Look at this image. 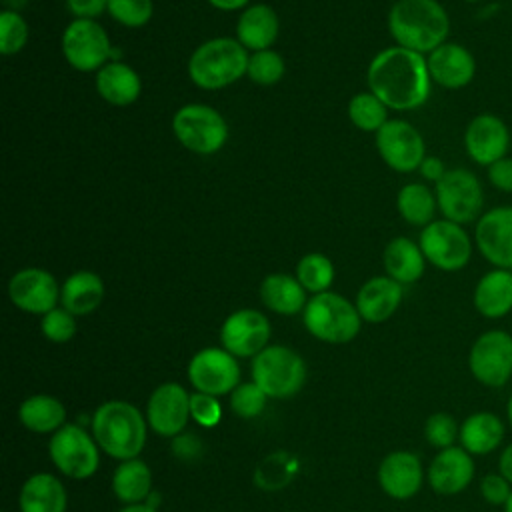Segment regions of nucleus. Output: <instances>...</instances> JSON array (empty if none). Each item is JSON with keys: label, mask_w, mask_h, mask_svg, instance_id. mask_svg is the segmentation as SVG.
<instances>
[{"label": "nucleus", "mask_w": 512, "mask_h": 512, "mask_svg": "<svg viewBox=\"0 0 512 512\" xmlns=\"http://www.w3.org/2000/svg\"><path fill=\"white\" fill-rule=\"evenodd\" d=\"M96 92L104 102L124 108L140 98L142 78L126 62L114 60L96 72Z\"/></svg>", "instance_id": "obj_26"}, {"label": "nucleus", "mask_w": 512, "mask_h": 512, "mask_svg": "<svg viewBox=\"0 0 512 512\" xmlns=\"http://www.w3.org/2000/svg\"><path fill=\"white\" fill-rule=\"evenodd\" d=\"M438 210L456 224L476 222L484 212V190L476 174L466 168H448L434 184Z\"/></svg>", "instance_id": "obj_8"}, {"label": "nucleus", "mask_w": 512, "mask_h": 512, "mask_svg": "<svg viewBox=\"0 0 512 512\" xmlns=\"http://www.w3.org/2000/svg\"><path fill=\"white\" fill-rule=\"evenodd\" d=\"M172 452L182 460H194L202 452V442L194 434H178L174 436Z\"/></svg>", "instance_id": "obj_47"}, {"label": "nucleus", "mask_w": 512, "mask_h": 512, "mask_svg": "<svg viewBox=\"0 0 512 512\" xmlns=\"http://www.w3.org/2000/svg\"><path fill=\"white\" fill-rule=\"evenodd\" d=\"M104 298V282L96 272H72L60 286V306L74 316L92 314Z\"/></svg>", "instance_id": "obj_29"}, {"label": "nucleus", "mask_w": 512, "mask_h": 512, "mask_svg": "<svg viewBox=\"0 0 512 512\" xmlns=\"http://www.w3.org/2000/svg\"><path fill=\"white\" fill-rule=\"evenodd\" d=\"M172 134L190 152L208 156L216 154L228 140L224 116L202 102L180 106L172 116Z\"/></svg>", "instance_id": "obj_6"}, {"label": "nucleus", "mask_w": 512, "mask_h": 512, "mask_svg": "<svg viewBox=\"0 0 512 512\" xmlns=\"http://www.w3.org/2000/svg\"><path fill=\"white\" fill-rule=\"evenodd\" d=\"M4 2V10H14V12H20L26 4H28V0H2Z\"/></svg>", "instance_id": "obj_52"}, {"label": "nucleus", "mask_w": 512, "mask_h": 512, "mask_svg": "<svg viewBox=\"0 0 512 512\" xmlns=\"http://www.w3.org/2000/svg\"><path fill=\"white\" fill-rule=\"evenodd\" d=\"M478 490L486 504L504 508V504L508 502V498L512 494V484L500 472H490L480 478Z\"/></svg>", "instance_id": "obj_44"}, {"label": "nucleus", "mask_w": 512, "mask_h": 512, "mask_svg": "<svg viewBox=\"0 0 512 512\" xmlns=\"http://www.w3.org/2000/svg\"><path fill=\"white\" fill-rule=\"evenodd\" d=\"M10 302L28 314H40L54 310L60 302V284L44 268L28 266L18 270L8 282Z\"/></svg>", "instance_id": "obj_15"}, {"label": "nucleus", "mask_w": 512, "mask_h": 512, "mask_svg": "<svg viewBox=\"0 0 512 512\" xmlns=\"http://www.w3.org/2000/svg\"><path fill=\"white\" fill-rule=\"evenodd\" d=\"M280 20L272 6L256 2L246 6L236 22V40L250 52L268 50L276 42Z\"/></svg>", "instance_id": "obj_24"}, {"label": "nucleus", "mask_w": 512, "mask_h": 512, "mask_svg": "<svg viewBox=\"0 0 512 512\" xmlns=\"http://www.w3.org/2000/svg\"><path fill=\"white\" fill-rule=\"evenodd\" d=\"M420 174H422V178L424 180H428V182H438V180H442V176L446 174V166H444V162L438 158V156H426L424 160H422V164H420Z\"/></svg>", "instance_id": "obj_48"}, {"label": "nucleus", "mask_w": 512, "mask_h": 512, "mask_svg": "<svg viewBox=\"0 0 512 512\" xmlns=\"http://www.w3.org/2000/svg\"><path fill=\"white\" fill-rule=\"evenodd\" d=\"M506 420H508V424L512 428V392H510V396L506 400Z\"/></svg>", "instance_id": "obj_53"}, {"label": "nucleus", "mask_w": 512, "mask_h": 512, "mask_svg": "<svg viewBox=\"0 0 512 512\" xmlns=\"http://www.w3.org/2000/svg\"><path fill=\"white\" fill-rule=\"evenodd\" d=\"M190 416L200 426L212 428L222 418V406L216 396H210L204 392H194V394H190Z\"/></svg>", "instance_id": "obj_43"}, {"label": "nucleus", "mask_w": 512, "mask_h": 512, "mask_svg": "<svg viewBox=\"0 0 512 512\" xmlns=\"http://www.w3.org/2000/svg\"><path fill=\"white\" fill-rule=\"evenodd\" d=\"M252 382L270 398H288L304 386L306 364L292 348L272 344L252 358Z\"/></svg>", "instance_id": "obj_7"}, {"label": "nucleus", "mask_w": 512, "mask_h": 512, "mask_svg": "<svg viewBox=\"0 0 512 512\" xmlns=\"http://www.w3.org/2000/svg\"><path fill=\"white\" fill-rule=\"evenodd\" d=\"M468 370L486 388H502L512 378V334L502 328L482 332L470 346Z\"/></svg>", "instance_id": "obj_10"}, {"label": "nucleus", "mask_w": 512, "mask_h": 512, "mask_svg": "<svg viewBox=\"0 0 512 512\" xmlns=\"http://www.w3.org/2000/svg\"><path fill=\"white\" fill-rule=\"evenodd\" d=\"M432 82L446 90L468 86L476 74V60L468 48L456 42H444L426 54Z\"/></svg>", "instance_id": "obj_21"}, {"label": "nucleus", "mask_w": 512, "mask_h": 512, "mask_svg": "<svg viewBox=\"0 0 512 512\" xmlns=\"http://www.w3.org/2000/svg\"><path fill=\"white\" fill-rule=\"evenodd\" d=\"M302 322L314 338L328 344H346L360 332L362 316L356 304L328 290L308 298Z\"/></svg>", "instance_id": "obj_5"}, {"label": "nucleus", "mask_w": 512, "mask_h": 512, "mask_svg": "<svg viewBox=\"0 0 512 512\" xmlns=\"http://www.w3.org/2000/svg\"><path fill=\"white\" fill-rule=\"evenodd\" d=\"M388 30L396 46L430 54L446 42L450 18L438 0H396L388 12Z\"/></svg>", "instance_id": "obj_2"}, {"label": "nucleus", "mask_w": 512, "mask_h": 512, "mask_svg": "<svg viewBox=\"0 0 512 512\" xmlns=\"http://www.w3.org/2000/svg\"><path fill=\"white\" fill-rule=\"evenodd\" d=\"M506 436L504 420L490 410H478L460 424V446L472 456H486L502 448Z\"/></svg>", "instance_id": "obj_25"}, {"label": "nucleus", "mask_w": 512, "mask_h": 512, "mask_svg": "<svg viewBox=\"0 0 512 512\" xmlns=\"http://www.w3.org/2000/svg\"><path fill=\"white\" fill-rule=\"evenodd\" d=\"M68 496L64 484L48 474H32L20 490V510L22 512H66Z\"/></svg>", "instance_id": "obj_31"}, {"label": "nucleus", "mask_w": 512, "mask_h": 512, "mask_svg": "<svg viewBox=\"0 0 512 512\" xmlns=\"http://www.w3.org/2000/svg\"><path fill=\"white\" fill-rule=\"evenodd\" d=\"M424 470L414 452H390L378 466V484L394 500H408L422 488Z\"/></svg>", "instance_id": "obj_22"}, {"label": "nucleus", "mask_w": 512, "mask_h": 512, "mask_svg": "<svg viewBox=\"0 0 512 512\" xmlns=\"http://www.w3.org/2000/svg\"><path fill=\"white\" fill-rule=\"evenodd\" d=\"M510 146V130L496 114L474 116L464 130L466 154L480 166H490L504 158Z\"/></svg>", "instance_id": "obj_19"}, {"label": "nucleus", "mask_w": 512, "mask_h": 512, "mask_svg": "<svg viewBox=\"0 0 512 512\" xmlns=\"http://www.w3.org/2000/svg\"><path fill=\"white\" fill-rule=\"evenodd\" d=\"M402 296H404L402 284L384 274V276H374L366 280L360 286L354 304L362 320L370 324H380L398 310V306L402 304Z\"/></svg>", "instance_id": "obj_23"}, {"label": "nucleus", "mask_w": 512, "mask_h": 512, "mask_svg": "<svg viewBox=\"0 0 512 512\" xmlns=\"http://www.w3.org/2000/svg\"><path fill=\"white\" fill-rule=\"evenodd\" d=\"M490 184L506 194H512V158L504 156L488 166Z\"/></svg>", "instance_id": "obj_45"}, {"label": "nucleus", "mask_w": 512, "mask_h": 512, "mask_svg": "<svg viewBox=\"0 0 512 512\" xmlns=\"http://www.w3.org/2000/svg\"><path fill=\"white\" fill-rule=\"evenodd\" d=\"M474 244L494 266L512 270V206H496L476 220Z\"/></svg>", "instance_id": "obj_17"}, {"label": "nucleus", "mask_w": 512, "mask_h": 512, "mask_svg": "<svg viewBox=\"0 0 512 512\" xmlns=\"http://www.w3.org/2000/svg\"><path fill=\"white\" fill-rule=\"evenodd\" d=\"M270 332V320L262 312L254 308H240L224 320L220 328V342L222 348L236 358H254L268 346Z\"/></svg>", "instance_id": "obj_16"}, {"label": "nucleus", "mask_w": 512, "mask_h": 512, "mask_svg": "<svg viewBox=\"0 0 512 512\" xmlns=\"http://www.w3.org/2000/svg\"><path fill=\"white\" fill-rule=\"evenodd\" d=\"M284 74H286V62L280 52L272 48L250 52L248 66H246V76L250 82L258 86H272V84H278L284 78Z\"/></svg>", "instance_id": "obj_37"}, {"label": "nucleus", "mask_w": 512, "mask_h": 512, "mask_svg": "<svg viewBox=\"0 0 512 512\" xmlns=\"http://www.w3.org/2000/svg\"><path fill=\"white\" fill-rule=\"evenodd\" d=\"M396 208L404 222L424 228L430 222H434L438 202H436V194L426 184L410 182L398 190Z\"/></svg>", "instance_id": "obj_34"}, {"label": "nucleus", "mask_w": 512, "mask_h": 512, "mask_svg": "<svg viewBox=\"0 0 512 512\" xmlns=\"http://www.w3.org/2000/svg\"><path fill=\"white\" fill-rule=\"evenodd\" d=\"M504 512H512V494H510V498H508V502L504 504Z\"/></svg>", "instance_id": "obj_54"}, {"label": "nucleus", "mask_w": 512, "mask_h": 512, "mask_svg": "<svg viewBox=\"0 0 512 512\" xmlns=\"http://www.w3.org/2000/svg\"><path fill=\"white\" fill-rule=\"evenodd\" d=\"M474 308L488 320L504 318L512 312V270L492 268L474 286Z\"/></svg>", "instance_id": "obj_27"}, {"label": "nucleus", "mask_w": 512, "mask_h": 512, "mask_svg": "<svg viewBox=\"0 0 512 512\" xmlns=\"http://www.w3.org/2000/svg\"><path fill=\"white\" fill-rule=\"evenodd\" d=\"M208 4L222 12H234V10H240V8L244 10L246 6H250L252 0H208Z\"/></svg>", "instance_id": "obj_50"}, {"label": "nucleus", "mask_w": 512, "mask_h": 512, "mask_svg": "<svg viewBox=\"0 0 512 512\" xmlns=\"http://www.w3.org/2000/svg\"><path fill=\"white\" fill-rule=\"evenodd\" d=\"M306 290L298 282L296 276L284 274V272H274L268 274L260 282V300L262 304L282 316H292L298 314L306 308Z\"/></svg>", "instance_id": "obj_30"}, {"label": "nucleus", "mask_w": 512, "mask_h": 512, "mask_svg": "<svg viewBox=\"0 0 512 512\" xmlns=\"http://www.w3.org/2000/svg\"><path fill=\"white\" fill-rule=\"evenodd\" d=\"M348 118L362 132H378L390 118L388 106L374 92H358L348 102Z\"/></svg>", "instance_id": "obj_36"}, {"label": "nucleus", "mask_w": 512, "mask_h": 512, "mask_svg": "<svg viewBox=\"0 0 512 512\" xmlns=\"http://www.w3.org/2000/svg\"><path fill=\"white\" fill-rule=\"evenodd\" d=\"M188 380L196 392L218 398L238 386L240 366L236 356L224 348H202L188 362Z\"/></svg>", "instance_id": "obj_13"}, {"label": "nucleus", "mask_w": 512, "mask_h": 512, "mask_svg": "<svg viewBox=\"0 0 512 512\" xmlns=\"http://www.w3.org/2000/svg\"><path fill=\"white\" fill-rule=\"evenodd\" d=\"M294 276L304 286V290L314 296L320 292H328V288L334 282L336 268H334V262L326 254L308 252L298 260Z\"/></svg>", "instance_id": "obj_35"}, {"label": "nucleus", "mask_w": 512, "mask_h": 512, "mask_svg": "<svg viewBox=\"0 0 512 512\" xmlns=\"http://www.w3.org/2000/svg\"><path fill=\"white\" fill-rule=\"evenodd\" d=\"M266 392L256 382L238 384L230 396V408L240 418H256L266 408Z\"/></svg>", "instance_id": "obj_41"}, {"label": "nucleus", "mask_w": 512, "mask_h": 512, "mask_svg": "<svg viewBox=\"0 0 512 512\" xmlns=\"http://www.w3.org/2000/svg\"><path fill=\"white\" fill-rule=\"evenodd\" d=\"M424 438L438 450L456 446V440L460 438V424L448 412H434L424 422Z\"/></svg>", "instance_id": "obj_39"}, {"label": "nucleus", "mask_w": 512, "mask_h": 512, "mask_svg": "<svg viewBox=\"0 0 512 512\" xmlns=\"http://www.w3.org/2000/svg\"><path fill=\"white\" fill-rule=\"evenodd\" d=\"M112 54L108 32L96 20L74 18L62 32V56L78 72H98Z\"/></svg>", "instance_id": "obj_12"}, {"label": "nucleus", "mask_w": 512, "mask_h": 512, "mask_svg": "<svg viewBox=\"0 0 512 512\" xmlns=\"http://www.w3.org/2000/svg\"><path fill=\"white\" fill-rule=\"evenodd\" d=\"M376 150L392 170L402 174L418 170L426 158L422 134L406 120H388L376 132Z\"/></svg>", "instance_id": "obj_14"}, {"label": "nucleus", "mask_w": 512, "mask_h": 512, "mask_svg": "<svg viewBox=\"0 0 512 512\" xmlns=\"http://www.w3.org/2000/svg\"><path fill=\"white\" fill-rule=\"evenodd\" d=\"M368 90L374 92L388 110H416L430 96V72L424 54L402 46L380 50L368 64Z\"/></svg>", "instance_id": "obj_1"}, {"label": "nucleus", "mask_w": 512, "mask_h": 512, "mask_svg": "<svg viewBox=\"0 0 512 512\" xmlns=\"http://www.w3.org/2000/svg\"><path fill=\"white\" fill-rule=\"evenodd\" d=\"M120 512H156V508L148 502H142V504H126Z\"/></svg>", "instance_id": "obj_51"}, {"label": "nucleus", "mask_w": 512, "mask_h": 512, "mask_svg": "<svg viewBox=\"0 0 512 512\" xmlns=\"http://www.w3.org/2000/svg\"><path fill=\"white\" fill-rule=\"evenodd\" d=\"M106 12L126 28H142L150 22L154 6L152 0H108Z\"/></svg>", "instance_id": "obj_40"}, {"label": "nucleus", "mask_w": 512, "mask_h": 512, "mask_svg": "<svg viewBox=\"0 0 512 512\" xmlns=\"http://www.w3.org/2000/svg\"><path fill=\"white\" fill-rule=\"evenodd\" d=\"M142 412L126 400H108L92 414V436L102 452L116 460L136 458L146 444Z\"/></svg>", "instance_id": "obj_3"}, {"label": "nucleus", "mask_w": 512, "mask_h": 512, "mask_svg": "<svg viewBox=\"0 0 512 512\" xmlns=\"http://www.w3.org/2000/svg\"><path fill=\"white\" fill-rule=\"evenodd\" d=\"M18 418L24 428L36 434H54L66 424V408L58 398L50 394H34L20 404Z\"/></svg>", "instance_id": "obj_32"}, {"label": "nucleus", "mask_w": 512, "mask_h": 512, "mask_svg": "<svg viewBox=\"0 0 512 512\" xmlns=\"http://www.w3.org/2000/svg\"><path fill=\"white\" fill-rule=\"evenodd\" d=\"M462 2H480V0H462Z\"/></svg>", "instance_id": "obj_55"}, {"label": "nucleus", "mask_w": 512, "mask_h": 512, "mask_svg": "<svg viewBox=\"0 0 512 512\" xmlns=\"http://www.w3.org/2000/svg\"><path fill=\"white\" fill-rule=\"evenodd\" d=\"M152 490V472L150 468L138 460H122L112 476V492L124 504H142L148 500Z\"/></svg>", "instance_id": "obj_33"}, {"label": "nucleus", "mask_w": 512, "mask_h": 512, "mask_svg": "<svg viewBox=\"0 0 512 512\" xmlns=\"http://www.w3.org/2000/svg\"><path fill=\"white\" fill-rule=\"evenodd\" d=\"M474 474V456L466 452L462 446H450L438 450V454L432 458L426 472V480L436 494L456 496L472 484Z\"/></svg>", "instance_id": "obj_20"}, {"label": "nucleus", "mask_w": 512, "mask_h": 512, "mask_svg": "<svg viewBox=\"0 0 512 512\" xmlns=\"http://www.w3.org/2000/svg\"><path fill=\"white\" fill-rule=\"evenodd\" d=\"M146 420L158 436L182 434L190 420V394L176 382L160 384L148 398Z\"/></svg>", "instance_id": "obj_18"}, {"label": "nucleus", "mask_w": 512, "mask_h": 512, "mask_svg": "<svg viewBox=\"0 0 512 512\" xmlns=\"http://www.w3.org/2000/svg\"><path fill=\"white\" fill-rule=\"evenodd\" d=\"M248 56L236 38H210L190 54L188 78L202 90H222L246 76Z\"/></svg>", "instance_id": "obj_4"}, {"label": "nucleus", "mask_w": 512, "mask_h": 512, "mask_svg": "<svg viewBox=\"0 0 512 512\" xmlns=\"http://www.w3.org/2000/svg\"><path fill=\"white\" fill-rule=\"evenodd\" d=\"M418 244L426 262L442 272H458L468 266L472 258V238L452 220L440 218L422 228Z\"/></svg>", "instance_id": "obj_9"}, {"label": "nucleus", "mask_w": 512, "mask_h": 512, "mask_svg": "<svg viewBox=\"0 0 512 512\" xmlns=\"http://www.w3.org/2000/svg\"><path fill=\"white\" fill-rule=\"evenodd\" d=\"M382 262L386 276L402 286L418 282L426 270V258L420 244L406 236H396L386 244Z\"/></svg>", "instance_id": "obj_28"}, {"label": "nucleus", "mask_w": 512, "mask_h": 512, "mask_svg": "<svg viewBox=\"0 0 512 512\" xmlns=\"http://www.w3.org/2000/svg\"><path fill=\"white\" fill-rule=\"evenodd\" d=\"M48 452L54 466L74 480L90 478L100 466V446L78 424H64L56 430L50 438Z\"/></svg>", "instance_id": "obj_11"}, {"label": "nucleus", "mask_w": 512, "mask_h": 512, "mask_svg": "<svg viewBox=\"0 0 512 512\" xmlns=\"http://www.w3.org/2000/svg\"><path fill=\"white\" fill-rule=\"evenodd\" d=\"M66 6L74 18L96 20L108 10V0H66Z\"/></svg>", "instance_id": "obj_46"}, {"label": "nucleus", "mask_w": 512, "mask_h": 512, "mask_svg": "<svg viewBox=\"0 0 512 512\" xmlns=\"http://www.w3.org/2000/svg\"><path fill=\"white\" fill-rule=\"evenodd\" d=\"M30 38L28 22L20 12L2 10L0 12V52L4 56L18 54Z\"/></svg>", "instance_id": "obj_38"}, {"label": "nucleus", "mask_w": 512, "mask_h": 512, "mask_svg": "<svg viewBox=\"0 0 512 512\" xmlns=\"http://www.w3.org/2000/svg\"><path fill=\"white\" fill-rule=\"evenodd\" d=\"M498 472L512 484V442H508L498 456Z\"/></svg>", "instance_id": "obj_49"}, {"label": "nucleus", "mask_w": 512, "mask_h": 512, "mask_svg": "<svg viewBox=\"0 0 512 512\" xmlns=\"http://www.w3.org/2000/svg\"><path fill=\"white\" fill-rule=\"evenodd\" d=\"M78 330L76 324V316L72 312H68L62 306H56L54 310L46 312L40 320V332L46 340L56 342V344H64L68 340L74 338Z\"/></svg>", "instance_id": "obj_42"}]
</instances>
